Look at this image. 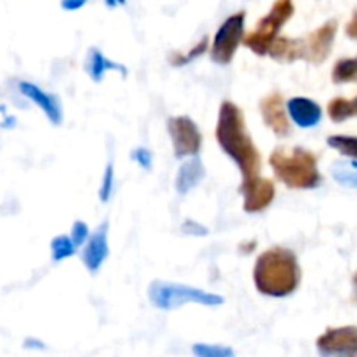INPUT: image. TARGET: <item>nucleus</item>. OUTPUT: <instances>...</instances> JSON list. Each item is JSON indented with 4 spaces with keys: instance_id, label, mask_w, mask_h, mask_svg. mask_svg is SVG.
<instances>
[{
    "instance_id": "obj_23",
    "label": "nucleus",
    "mask_w": 357,
    "mask_h": 357,
    "mask_svg": "<svg viewBox=\"0 0 357 357\" xmlns=\"http://www.w3.org/2000/svg\"><path fill=\"white\" fill-rule=\"evenodd\" d=\"M208 47H209L208 37H202L201 42H199V44H195L194 47H192L190 51L187 52V54H176V52H173V54H171V58H169L171 65H174V66L187 65V63L194 61V59L199 58V56L206 54Z\"/></svg>"
},
{
    "instance_id": "obj_20",
    "label": "nucleus",
    "mask_w": 357,
    "mask_h": 357,
    "mask_svg": "<svg viewBox=\"0 0 357 357\" xmlns=\"http://www.w3.org/2000/svg\"><path fill=\"white\" fill-rule=\"evenodd\" d=\"M328 146L333 150L340 152L342 155L349 157V159L357 160V136H347V135H333L328 136L326 139Z\"/></svg>"
},
{
    "instance_id": "obj_18",
    "label": "nucleus",
    "mask_w": 357,
    "mask_h": 357,
    "mask_svg": "<svg viewBox=\"0 0 357 357\" xmlns=\"http://www.w3.org/2000/svg\"><path fill=\"white\" fill-rule=\"evenodd\" d=\"M328 115L333 122H344L351 117H357V96L354 100L335 98L328 103Z\"/></svg>"
},
{
    "instance_id": "obj_16",
    "label": "nucleus",
    "mask_w": 357,
    "mask_h": 357,
    "mask_svg": "<svg viewBox=\"0 0 357 357\" xmlns=\"http://www.w3.org/2000/svg\"><path fill=\"white\" fill-rule=\"evenodd\" d=\"M206 176V167L202 164V160L199 157H192L190 160L181 164V167L176 173V181H174V187H176L178 194L185 195L195 188L197 185H201V181Z\"/></svg>"
},
{
    "instance_id": "obj_9",
    "label": "nucleus",
    "mask_w": 357,
    "mask_h": 357,
    "mask_svg": "<svg viewBox=\"0 0 357 357\" xmlns=\"http://www.w3.org/2000/svg\"><path fill=\"white\" fill-rule=\"evenodd\" d=\"M316 345L321 357H357V326L328 328Z\"/></svg>"
},
{
    "instance_id": "obj_31",
    "label": "nucleus",
    "mask_w": 357,
    "mask_h": 357,
    "mask_svg": "<svg viewBox=\"0 0 357 357\" xmlns=\"http://www.w3.org/2000/svg\"><path fill=\"white\" fill-rule=\"evenodd\" d=\"M352 302L357 303V272L352 278Z\"/></svg>"
},
{
    "instance_id": "obj_19",
    "label": "nucleus",
    "mask_w": 357,
    "mask_h": 357,
    "mask_svg": "<svg viewBox=\"0 0 357 357\" xmlns=\"http://www.w3.org/2000/svg\"><path fill=\"white\" fill-rule=\"evenodd\" d=\"M331 80L335 84L357 82V56L356 58H342L335 63Z\"/></svg>"
},
{
    "instance_id": "obj_17",
    "label": "nucleus",
    "mask_w": 357,
    "mask_h": 357,
    "mask_svg": "<svg viewBox=\"0 0 357 357\" xmlns=\"http://www.w3.org/2000/svg\"><path fill=\"white\" fill-rule=\"evenodd\" d=\"M337 183L357 190V160H337L330 167Z\"/></svg>"
},
{
    "instance_id": "obj_14",
    "label": "nucleus",
    "mask_w": 357,
    "mask_h": 357,
    "mask_svg": "<svg viewBox=\"0 0 357 357\" xmlns=\"http://www.w3.org/2000/svg\"><path fill=\"white\" fill-rule=\"evenodd\" d=\"M286 107H288V114L291 121L302 129L316 128L321 119H323V108L314 100H309V98H291Z\"/></svg>"
},
{
    "instance_id": "obj_2",
    "label": "nucleus",
    "mask_w": 357,
    "mask_h": 357,
    "mask_svg": "<svg viewBox=\"0 0 357 357\" xmlns=\"http://www.w3.org/2000/svg\"><path fill=\"white\" fill-rule=\"evenodd\" d=\"M253 281L258 291L272 298H284L296 291L302 281L298 258L291 250L274 246L257 258Z\"/></svg>"
},
{
    "instance_id": "obj_25",
    "label": "nucleus",
    "mask_w": 357,
    "mask_h": 357,
    "mask_svg": "<svg viewBox=\"0 0 357 357\" xmlns=\"http://www.w3.org/2000/svg\"><path fill=\"white\" fill-rule=\"evenodd\" d=\"M70 237H72L73 244H75L77 248H80L84 243H86V241H89V237H91L89 227H87L84 222H80V220H77V222L73 223Z\"/></svg>"
},
{
    "instance_id": "obj_21",
    "label": "nucleus",
    "mask_w": 357,
    "mask_h": 357,
    "mask_svg": "<svg viewBox=\"0 0 357 357\" xmlns=\"http://www.w3.org/2000/svg\"><path fill=\"white\" fill-rule=\"evenodd\" d=\"M77 246L73 244L72 237H66V236H58L51 241V255H52V260L58 264V261L65 260V258H70L75 255Z\"/></svg>"
},
{
    "instance_id": "obj_7",
    "label": "nucleus",
    "mask_w": 357,
    "mask_h": 357,
    "mask_svg": "<svg viewBox=\"0 0 357 357\" xmlns=\"http://www.w3.org/2000/svg\"><path fill=\"white\" fill-rule=\"evenodd\" d=\"M244 23H246V13L239 10L220 24L215 37H213L211 52H209L216 65H230L232 63L237 47L241 45V42H244Z\"/></svg>"
},
{
    "instance_id": "obj_29",
    "label": "nucleus",
    "mask_w": 357,
    "mask_h": 357,
    "mask_svg": "<svg viewBox=\"0 0 357 357\" xmlns=\"http://www.w3.org/2000/svg\"><path fill=\"white\" fill-rule=\"evenodd\" d=\"M345 33H347L351 38H354V40H357V9H356V13L352 14V17H351V21L347 23V26H345Z\"/></svg>"
},
{
    "instance_id": "obj_8",
    "label": "nucleus",
    "mask_w": 357,
    "mask_h": 357,
    "mask_svg": "<svg viewBox=\"0 0 357 357\" xmlns=\"http://www.w3.org/2000/svg\"><path fill=\"white\" fill-rule=\"evenodd\" d=\"M167 131H169L171 142H173L174 157H197L202 145V135L197 124L188 115H176L167 121Z\"/></svg>"
},
{
    "instance_id": "obj_11",
    "label": "nucleus",
    "mask_w": 357,
    "mask_h": 357,
    "mask_svg": "<svg viewBox=\"0 0 357 357\" xmlns=\"http://www.w3.org/2000/svg\"><path fill=\"white\" fill-rule=\"evenodd\" d=\"M260 114L265 126L279 138L291 135V124L288 121V107L284 105L281 93H271L260 101Z\"/></svg>"
},
{
    "instance_id": "obj_13",
    "label": "nucleus",
    "mask_w": 357,
    "mask_h": 357,
    "mask_svg": "<svg viewBox=\"0 0 357 357\" xmlns=\"http://www.w3.org/2000/svg\"><path fill=\"white\" fill-rule=\"evenodd\" d=\"M110 248H108V222H103L87 241L82 253V261L91 274H96L108 258Z\"/></svg>"
},
{
    "instance_id": "obj_3",
    "label": "nucleus",
    "mask_w": 357,
    "mask_h": 357,
    "mask_svg": "<svg viewBox=\"0 0 357 357\" xmlns=\"http://www.w3.org/2000/svg\"><path fill=\"white\" fill-rule=\"evenodd\" d=\"M337 30V20H330L310 33L303 35V37H279L275 44L272 45L268 56L281 63H293L303 59V61H309L312 65H321L331 54Z\"/></svg>"
},
{
    "instance_id": "obj_5",
    "label": "nucleus",
    "mask_w": 357,
    "mask_h": 357,
    "mask_svg": "<svg viewBox=\"0 0 357 357\" xmlns=\"http://www.w3.org/2000/svg\"><path fill=\"white\" fill-rule=\"evenodd\" d=\"M149 300L153 307L160 310H174L187 303H197L204 307H218L225 302V298L216 293L204 291L201 288H194L188 284L178 282L153 281L149 286Z\"/></svg>"
},
{
    "instance_id": "obj_26",
    "label": "nucleus",
    "mask_w": 357,
    "mask_h": 357,
    "mask_svg": "<svg viewBox=\"0 0 357 357\" xmlns=\"http://www.w3.org/2000/svg\"><path fill=\"white\" fill-rule=\"evenodd\" d=\"M132 159H135L143 169H150V166H152V153L146 149H143V146L132 150Z\"/></svg>"
},
{
    "instance_id": "obj_24",
    "label": "nucleus",
    "mask_w": 357,
    "mask_h": 357,
    "mask_svg": "<svg viewBox=\"0 0 357 357\" xmlns=\"http://www.w3.org/2000/svg\"><path fill=\"white\" fill-rule=\"evenodd\" d=\"M112 192H114V166L108 164L107 169H105L103 181H101L100 187V199L103 202H108L112 199Z\"/></svg>"
},
{
    "instance_id": "obj_15",
    "label": "nucleus",
    "mask_w": 357,
    "mask_h": 357,
    "mask_svg": "<svg viewBox=\"0 0 357 357\" xmlns=\"http://www.w3.org/2000/svg\"><path fill=\"white\" fill-rule=\"evenodd\" d=\"M84 70H86V73L91 77L93 82H101L108 70H117V72H121V75H128V70H126L124 65L105 58V54L98 47H91L87 51L86 61H84Z\"/></svg>"
},
{
    "instance_id": "obj_28",
    "label": "nucleus",
    "mask_w": 357,
    "mask_h": 357,
    "mask_svg": "<svg viewBox=\"0 0 357 357\" xmlns=\"http://www.w3.org/2000/svg\"><path fill=\"white\" fill-rule=\"evenodd\" d=\"M89 0H61L59 6H61L63 10H79L82 9Z\"/></svg>"
},
{
    "instance_id": "obj_1",
    "label": "nucleus",
    "mask_w": 357,
    "mask_h": 357,
    "mask_svg": "<svg viewBox=\"0 0 357 357\" xmlns=\"http://www.w3.org/2000/svg\"><path fill=\"white\" fill-rule=\"evenodd\" d=\"M216 142L220 149L237 164L243 180L260 176L261 155L248 132L244 114L232 101L220 105L218 122H216Z\"/></svg>"
},
{
    "instance_id": "obj_10",
    "label": "nucleus",
    "mask_w": 357,
    "mask_h": 357,
    "mask_svg": "<svg viewBox=\"0 0 357 357\" xmlns=\"http://www.w3.org/2000/svg\"><path fill=\"white\" fill-rule=\"evenodd\" d=\"M239 192L244 199V211L260 213L267 209L275 199V185L268 178L255 176L243 180Z\"/></svg>"
},
{
    "instance_id": "obj_4",
    "label": "nucleus",
    "mask_w": 357,
    "mask_h": 357,
    "mask_svg": "<svg viewBox=\"0 0 357 357\" xmlns=\"http://www.w3.org/2000/svg\"><path fill=\"white\" fill-rule=\"evenodd\" d=\"M268 164L275 178L288 188L314 190L323 183V176L317 169V157L302 146L275 149L268 157Z\"/></svg>"
},
{
    "instance_id": "obj_6",
    "label": "nucleus",
    "mask_w": 357,
    "mask_h": 357,
    "mask_svg": "<svg viewBox=\"0 0 357 357\" xmlns=\"http://www.w3.org/2000/svg\"><path fill=\"white\" fill-rule=\"evenodd\" d=\"M293 14H295V2L293 0H275L267 16L261 17L255 30L244 37L243 44L257 56L268 54L272 45L279 38L281 28L291 20Z\"/></svg>"
},
{
    "instance_id": "obj_32",
    "label": "nucleus",
    "mask_w": 357,
    "mask_h": 357,
    "mask_svg": "<svg viewBox=\"0 0 357 357\" xmlns=\"http://www.w3.org/2000/svg\"><path fill=\"white\" fill-rule=\"evenodd\" d=\"M126 2H128V0H105V3H107L108 7H119V6H126Z\"/></svg>"
},
{
    "instance_id": "obj_30",
    "label": "nucleus",
    "mask_w": 357,
    "mask_h": 357,
    "mask_svg": "<svg viewBox=\"0 0 357 357\" xmlns=\"http://www.w3.org/2000/svg\"><path fill=\"white\" fill-rule=\"evenodd\" d=\"M24 349H30V351H44L45 345L42 344V342L33 340V338H30V340L24 342Z\"/></svg>"
},
{
    "instance_id": "obj_22",
    "label": "nucleus",
    "mask_w": 357,
    "mask_h": 357,
    "mask_svg": "<svg viewBox=\"0 0 357 357\" xmlns=\"http://www.w3.org/2000/svg\"><path fill=\"white\" fill-rule=\"evenodd\" d=\"M192 354L195 357H236L232 347L216 344H195L192 345Z\"/></svg>"
},
{
    "instance_id": "obj_27",
    "label": "nucleus",
    "mask_w": 357,
    "mask_h": 357,
    "mask_svg": "<svg viewBox=\"0 0 357 357\" xmlns=\"http://www.w3.org/2000/svg\"><path fill=\"white\" fill-rule=\"evenodd\" d=\"M183 232L187 234V236L202 237V236H206V234H208V229H206V227H202V225H199V223L192 222V220H187V222H185V225H183Z\"/></svg>"
},
{
    "instance_id": "obj_12",
    "label": "nucleus",
    "mask_w": 357,
    "mask_h": 357,
    "mask_svg": "<svg viewBox=\"0 0 357 357\" xmlns=\"http://www.w3.org/2000/svg\"><path fill=\"white\" fill-rule=\"evenodd\" d=\"M20 93L30 101H33L38 108L45 114V117L51 121V124L59 126L63 122V107L61 101L56 94L47 93V91L40 89L38 86L31 82H20Z\"/></svg>"
}]
</instances>
